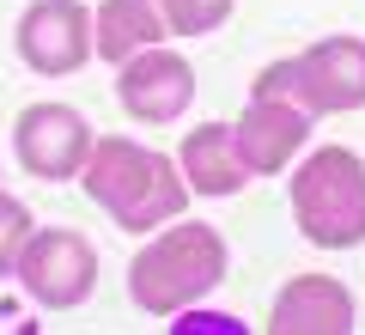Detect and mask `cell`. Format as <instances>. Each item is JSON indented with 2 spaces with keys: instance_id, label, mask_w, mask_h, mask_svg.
<instances>
[{
  "instance_id": "cell-1",
  "label": "cell",
  "mask_w": 365,
  "mask_h": 335,
  "mask_svg": "<svg viewBox=\"0 0 365 335\" xmlns=\"http://www.w3.org/2000/svg\"><path fill=\"white\" fill-rule=\"evenodd\" d=\"M79 177H86V189L110 207V219H116L122 232L170 226V219L182 214V195H189V183L177 177V165H170L165 153L134 146V141H122V134L91 141Z\"/></svg>"
},
{
  "instance_id": "cell-2",
  "label": "cell",
  "mask_w": 365,
  "mask_h": 335,
  "mask_svg": "<svg viewBox=\"0 0 365 335\" xmlns=\"http://www.w3.org/2000/svg\"><path fill=\"white\" fill-rule=\"evenodd\" d=\"M220 281H225V238L213 232V226H201V219L170 226V232L153 238V244L134 256V269H128L134 305L153 311V317L189 311L195 299H207Z\"/></svg>"
},
{
  "instance_id": "cell-3",
  "label": "cell",
  "mask_w": 365,
  "mask_h": 335,
  "mask_svg": "<svg viewBox=\"0 0 365 335\" xmlns=\"http://www.w3.org/2000/svg\"><path fill=\"white\" fill-rule=\"evenodd\" d=\"M292 219L317 250L365 244V159L347 146H323L292 177Z\"/></svg>"
},
{
  "instance_id": "cell-4",
  "label": "cell",
  "mask_w": 365,
  "mask_h": 335,
  "mask_svg": "<svg viewBox=\"0 0 365 335\" xmlns=\"http://www.w3.org/2000/svg\"><path fill=\"white\" fill-rule=\"evenodd\" d=\"M256 98H287L304 116H341L365 104V43L359 37H323L311 49L287 55L256 74Z\"/></svg>"
},
{
  "instance_id": "cell-5",
  "label": "cell",
  "mask_w": 365,
  "mask_h": 335,
  "mask_svg": "<svg viewBox=\"0 0 365 335\" xmlns=\"http://www.w3.org/2000/svg\"><path fill=\"white\" fill-rule=\"evenodd\" d=\"M13 274L25 281V293L37 299V305L73 311L79 299L98 286V250H91L79 232H67V226H49V232H31L25 238Z\"/></svg>"
},
{
  "instance_id": "cell-6",
  "label": "cell",
  "mask_w": 365,
  "mask_h": 335,
  "mask_svg": "<svg viewBox=\"0 0 365 335\" xmlns=\"http://www.w3.org/2000/svg\"><path fill=\"white\" fill-rule=\"evenodd\" d=\"M86 55H98V43H91V13L79 0H37L19 19V61L25 67L61 79V74H79Z\"/></svg>"
},
{
  "instance_id": "cell-7",
  "label": "cell",
  "mask_w": 365,
  "mask_h": 335,
  "mask_svg": "<svg viewBox=\"0 0 365 335\" xmlns=\"http://www.w3.org/2000/svg\"><path fill=\"white\" fill-rule=\"evenodd\" d=\"M13 146L31 177H79L91 153V122L67 104H31V110H19Z\"/></svg>"
},
{
  "instance_id": "cell-8",
  "label": "cell",
  "mask_w": 365,
  "mask_h": 335,
  "mask_svg": "<svg viewBox=\"0 0 365 335\" xmlns=\"http://www.w3.org/2000/svg\"><path fill=\"white\" fill-rule=\"evenodd\" d=\"M116 98H122V110L140 116V122H177L182 110H189V98H195V67L153 43V49H140V55L122 61Z\"/></svg>"
},
{
  "instance_id": "cell-9",
  "label": "cell",
  "mask_w": 365,
  "mask_h": 335,
  "mask_svg": "<svg viewBox=\"0 0 365 335\" xmlns=\"http://www.w3.org/2000/svg\"><path fill=\"white\" fill-rule=\"evenodd\" d=\"M304 134H311V116H304L299 104H287V98H250V110L237 116L232 141H237V159L250 165V177H256V171H280L304 146Z\"/></svg>"
},
{
  "instance_id": "cell-10",
  "label": "cell",
  "mask_w": 365,
  "mask_h": 335,
  "mask_svg": "<svg viewBox=\"0 0 365 335\" xmlns=\"http://www.w3.org/2000/svg\"><path fill=\"white\" fill-rule=\"evenodd\" d=\"M274 335H347L353 329V293L329 274H299L274 299Z\"/></svg>"
},
{
  "instance_id": "cell-11",
  "label": "cell",
  "mask_w": 365,
  "mask_h": 335,
  "mask_svg": "<svg viewBox=\"0 0 365 335\" xmlns=\"http://www.w3.org/2000/svg\"><path fill=\"white\" fill-rule=\"evenodd\" d=\"M182 183L195 195H232V189H244L250 183V165L237 159V141H232V129L225 122H201L189 141H182Z\"/></svg>"
},
{
  "instance_id": "cell-12",
  "label": "cell",
  "mask_w": 365,
  "mask_h": 335,
  "mask_svg": "<svg viewBox=\"0 0 365 335\" xmlns=\"http://www.w3.org/2000/svg\"><path fill=\"white\" fill-rule=\"evenodd\" d=\"M158 37H170L165 13H158V0H104L98 13H91V43L104 61H128V55L153 49Z\"/></svg>"
},
{
  "instance_id": "cell-13",
  "label": "cell",
  "mask_w": 365,
  "mask_h": 335,
  "mask_svg": "<svg viewBox=\"0 0 365 335\" xmlns=\"http://www.w3.org/2000/svg\"><path fill=\"white\" fill-rule=\"evenodd\" d=\"M232 6L237 0H158L170 37H207V31H220L232 19Z\"/></svg>"
},
{
  "instance_id": "cell-14",
  "label": "cell",
  "mask_w": 365,
  "mask_h": 335,
  "mask_svg": "<svg viewBox=\"0 0 365 335\" xmlns=\"http://www.w3.org/2000/svg\"><path fill=\"white\" fill-rule=\"evenodd\" d=\"M25 238H31V214H25V201L0 195V274H13V269H19V250H25Z\"/></svg>"
},
{
  "instance_id": "cell-15",
  "label": "cell",
  "mask_w": 365,
  "mask_h": 335,
  "mask_svg": "<svg viewBox=\"0 0 365 335\" xmlns=\"http://www.w3.org/2000/svg\"><path fill=\"white\" fill-rule=\"evenodd\" d=\"M182 323H170L177 335H244L237 317H220V311H177Z\"/></svg>"
}]
</instances>
